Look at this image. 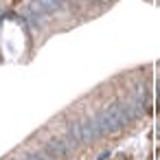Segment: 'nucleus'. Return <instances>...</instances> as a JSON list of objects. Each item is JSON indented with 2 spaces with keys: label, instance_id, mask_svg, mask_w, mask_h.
Wrapping results in <instances>:
<instances>
[{
  "label": "nucleus",
  "instance_id": "1",
  "mask_svg": "<svg viewBox=\"0 0 160 160\" xmlns=\"http://www.w3.org/2000/svg\"><path fill=\"white\" fill-rule=\"evenodd\" d=\"M116 160H129L127 156H116Z\"/></svg>",
  "mask_w": 160,
  "mask_h": 160
}]
</instances>
